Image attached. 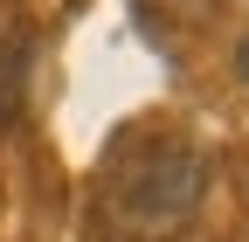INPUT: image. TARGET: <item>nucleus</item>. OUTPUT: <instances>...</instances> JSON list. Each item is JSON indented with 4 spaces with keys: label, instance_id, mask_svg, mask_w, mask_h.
Returning a JSON list of instances; mask_svg holds the SVG:
<instances>
[{
    "label": "nucleus",
    "instance_id": "1",
    "mask_svg": "<svg viewBox=\"0 0 249 242\" xmlns=\"http://www.w3.org/2000/svg\"><path fill=\"white\" fill-rule=\"evenodd\" d=\"M201 187H208L201 145H187L173 132H145V138H124L104 166V215L118 235H139V242L173 235L201 207Z\"/></svg>",
    "mask_w": 249,
    "mask_h": 242
},
{
    "label": "nucleus",
    "instance_id": "2",
    "mask_svg": "<svg viewBox=\"0 0 249 242\" xmlns=\"http://www.w3.org/2000/svg\"><path fill=\"white\" fill-rule=\"evenodd\" d=\"M235 69H242V76H249V35H242V49H235Z\"/></svg>",
    "mask_w": 249,
    "mask_h": 242
}]
</instances>
